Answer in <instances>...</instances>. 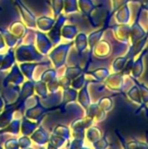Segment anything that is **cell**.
<instances>
[{"instance_id": "7dc6e473", "label": "cell", "mask_w": 148, "mask_h": 149, "mask_svg": "<svg viewBox=\"0 0 148 149\" xmlns=\"http://www.w3.org/2000/svg\"><path fill=\"white\" fill-rule=\"evenodd\" d=\"M47 85V88L49 93H54L57 92L59 88V83H58V79L56 78L51 81H49L48 83H46Z\"/></svg>"}, {"instance_id": "9c48e42d", "label": "cell", "mask_w": 148, "mask_h": 149, "mask_svg": "<svg viewBox=\"0 0 148 149\" xmlns=\"http://www.w3.org/2000/svg\"><path fill=\"white\" fill-rule=\"evenodd\" d=\"M50 110L45 107L44 106L42 105L41 102H39L38 105L30 107L28 109L24 110V116L33 121L36 122H41V120H43V118L45 116V114L47 113V112H49Z\"/></svg>"}, {"instance_id": "6f0895ef", "label": "cell", "mask_w": 148, "mask_h": 149, "mask_svg": "<svg viewBox=\"0 0 148 149\" xmlns=\"http://www.w3.org/2000/svg\"><path fill=\"white\" fill-rule=\"evenodd\" d=\"M145 2H147V3H148V0H144Z\"/></svg>"}, {"instance_id": "603a6c76", "label": "cell", "mask_w": 148, "mask_h": 149, "mask_svg": "<svg viewBox=\"0 0 148 149\" xmlns=\"http://www.w3.org/2000/svg\"><path fill=\"white\" fill-rule=\"evenodd\" d=\"M20 126H21L20 120H12L11 122L7 127L0 129V133L1 134H10L16 136L20 133Z\"/></svg>"}, {"instance_id": "8d00e7d4", "label": "cell", "mask_w": 148, "mask_h": 149, "mask_svg": "<svg viewBox=\"0 0 148 149\" xmlns=\"http://www.w3.org/2000/svg\"><path fill=\"white\" fill-rule=\"evenodd\" d=\"M57 78V72H56V68H49L45 71H44L40 76V80L48 83L49 81L54 79Z\"/></svg>"}, {"instance_id": "ffe728a7", "label": "cell", "mask_w": 148, "mask_h": 149, "mask_svg": "<svg viewBox=\"0 0 148 149\" xmlns=\"http://www.w3.org/2000/svg\"><path fill=\"white\" fill-rule=\"evenodd\" d=\"M0 33L2 34L3 39H4V42H5V45L9 47V48H13L15 47L17 45H20L21 44V40H19L18 38H17L16 37H14L10 31L9 30H6L3 27L0 26Z\"/></svg>"}, {"instance_id": "8fae6325", "label": "cell", "mask_w": 148, "mask_h": 149, "mask_svg": "<svg viewBox=\"0 0 148 149\" xmlns=\"http://www.w3.org/2000/svg\"><path fill=\"white\" fill-rule=\"evenodd\" d=\"M8 30L10 31V33L14 37H16L17 38H18L19 40L22 41L24 38V36L26 35L29 28L26 26V24L24 22H22L20 20H16L10 24Z\"/></svg>"}, {"instance_id": "6da1fadb", "label": "cell", "mask_w": 148, "mask_h": 149, "mask_svg": "<svg viewBox=\"0 0 148 149\" xmlns=\"http://www.w3.org/2000/svg\"><path fill=\"white\" fill-rule=\"evenodd\" d=\"M16 59L19 63L23 62H40L44 55L40 53L34 44L20 45L15 51Z\"/></svg>"}, {"instance_id": "f35d334b", "label": "cell", "mask_w": 148, "mask_h": 149, "mask_svg": "<svg viewBox=\"0 0 148 149\" xmlns=\"http://www.w3.org/2000/svg\"><path fill=\"white\" fill-rule=\"evenodd\" d=\"M91 75L95 79V81H100L105 79H106V78L109 76V71L105 68H100L92 72Z\"/></svg>"}, {"instance_id": "5b68a950", "label": "cell", "mask_w": 148, "mask_h": 149, "mask_svg": "<svg viewBox=\"0 0 148 149\" xmlns=\"http://www.w3.org/2000/svg\"><path fill=\"white\" fill-rule=\"evenodd\" d=\"M15 4L17 7L23 22L26 24L29 29H36L37 28V17L36 16L29 10V8L22 2V0H15Z\"/></svg>"}, {"instance_id": "681fc988", "label": "cell", "mask_w": 148, "mask_h": 149, "mask_svg": "<svg viewBox=\"0 0 148 149\" xmlns=\"http://www.w3.org/2000/svg\"><path fill=\"white\" fill-rule=\"evenodd\" d=\"M140 95H141V100L143 102L148 103V88L146 87L144 85H140Z\"/></svg>"}, {"instance_id": "91938a15", "label": "cell", "mask_w": 148, "mask_h": 149, "mask_svg": "<svg viewBox=\"0 0 148 149\" xmlns=\"http://www.w3.org/2000/svg\"><path fill=\"white\" fill-rule=\"evenodd\" d=\"M0 113H1V111H0Z\"/></svg>"}, {"instance_id": "836d02e7", "label": "cell", "mask_w": 148, "mask_h": 149, "mask_svg": "<svg viewBox=\"0 0 148 149\" xmlns=\"http://www.w3.org/2000/svg\"><path fill=\"white\" fill-rule=\"evenodd\" d=\"M78 4H79V8L83 12V14L86 16H89L91 11L94 8V5L91 0H79Z\"/></svg>"}, {"instance_id": "d6a6232c", "label": "cell", "mask_w": 148, "mask_h": 149, "mask_svg": "<svg viewBox=\"0 0 148 149\" xmlns=\"http://www.w3.org/2000/svg\"><path fill=\"white\" fill-rule=\"evenodd\" d=\"M66 141H67V140H65V138L51 134L50 136V139H49V141H48V148H58L62 147Z\"/></svg>"}, {"instance_id": "4316f807", "label": "cell", "mask_w": 148, "mask_h": 149, "mask_svg": "<svg viewBox=\"0 0 148 149\" xmlns=\"http://www.w3.org/2000/svg\"><path fill=\"white\" fill-rule=\"evenodd\" d=\"M88 45V37L85 33H79L75 37V45L79 53H82Z\"/></svg>"}, {"instance_id": "484cf974", "label": "cell", "mask_w": 148, "mask_h": 149, "mask_svg": "<svg viewBox=\"0 0 148 149\" xmlns=\"http://www.w3.org/2000/svg\"><path fill=\"white\" fill-rule=\"evenodd\" d=\"M78 101L80 103V105L86 110L89 106L91 105L90 102V97L87 92V85H85V86H83L80 91L78 93Z\"/></svg>"}, {"instance_id": "e0dca14e", "label": "cell", "mask_w": 148, "mask_h": 149, "mask_svg": "<svg viewBox=\"0 0 148 149\" xmlns=\"http://www.w3.org/2000/svg\"><path fill=\"white\" fill-rule=\"evenodd\" d=\"M77 98H78V93H77L76 89H74L71 86L66 89H64L63 93H62V101L58 107L60 109L65 107L67 104L73 102Z\"/></svg>"}, {"instance_id": "52a82bcc", "label": "cell", "mask_w": 148, "mask_h": 149, "mask_svg": "<svg viewBox=\"0 0 148 149\" xmlns=\"http://www.w3.org/2000/svg\"><path fill=\"white\" fill-rule=\"evenodd\" d=\"M66 21V17L63 14L58 15L56 17V21L52 28L48 31L47 35L53 43V45H58L61 39V30Z\"/></svg>"}, {"instance_id": "8992f818", "label": "cell", "mask_w": 148, "mask_h": 149, "mask_svg": "<svg viewBox=\"0 0 148 149\" xmlns=\"http://www.w3.org/2000/svg\"><path fill=\"white\" fill-rule=\"evenodd\" d=\"M35 42L37 49L43 55L48 54L53 46V43L48 35L41 31H35Z\"/></svg>"}, {"instance_id": "f5cc1de1", "label": "cell", "mask_w": 148, "mask_h": 149, "mask_svg": "<svg viewBox=\"0 0 148 149\" xmlns=\"http://www.w3.org/2000/svg\"><path fill=\"white\" fill-rule=\"evenodd\" d=\"M5 42H4V39H3V36H2V34L0 33V50H2V49H3L4 47H5Z\"/></svg>"}, {"instance_id": "7402d4cb", "label": "cell", "mask_w": 148, "mask_h": 149, "mask_svg": "<svg viewBox=\"0 0 148 149\" xmlns=\"http://www.w3.org/2000/svg\"><path fill=\"white\" fill-rule=\"evenodd\" d=\"M93 119L87 115L85 117L78 119L76 120H74L72 124H71V128L72 129H85L88 128L89 127H91V125L93 123Z\"/></svg>"}, {"instance_id": "83f0119b", "label": "cell", "mask_w": 148, "mask_h": 149, "mask_svg": "<svg viewBox=\"0 0 148 149\" xmlns=\"http://www.w3.org/2000/svg\"><path fill=\"white\" fill-rule=\"evenodd\" d=\"M130 18V11L127 6H122L116 15V19L120 24H127Z\"/></svg>"}, {"instance_id": "f907efd6", "label": "cell", "mask_w": 148, "mask_h": 149, "mask_svg": "<svg viewBox=\"0 0 148 149\" xmlns=\"http://www.w3.org/2000/svg\"><path fill=\"white\" fill-rule=\"evenodd\" d=\"M84 143V140H79V139H73L72 141H70V145L68 148H81Z\"/></svg>"}, {"instance_id": "db71d44e", "label": "cell", "mask_w": 148, "mask_h": 149, "mask_svg": "<svg viewBox=\"0 0 148 149\" xmlns=\"http://www.w3.org/2000/svg\"><path fill=\"white\" fill-rule=\"evenodd\" d=\"M4 106H5L4 100H3V98H2L1 95H0V111H2V110L4 108Z\"/></svg>"}, {"instance_id": "9f6ffc18", "label": "cell", "mask_w": 148, "mask_h": 149, "mask_svg": "<svg viewBox=\"0 0 148 149\" xmlns=\"http://www.w3.org/2000/svg\"><path fill=\"white\" fill-rule=\"evenodd\" d=\"M3 54H0V66H1L2 62H3Z\"/></svg>"}, {"instance_id": "ba28073f", "label": "cell", "mask_w": 148, "mask_h": 149, "mask_svg": "<svg viewBox=\"0 0 148 149\" xmlns=\"http://www.w3.org/2000/svg\"><path fill=\"white\" fill-rule=\"evenodd\" d=\"M24 82V75L21 72L19 65H14L11 68L10 72L4 77L2 86L3 85H8V84H12V85H17V86H21Z\"/></svg>"}, {"instance_id": "b9f144b4", "label": "cell", "mask_w": 148, "mask_h": 149, "mask_svg": "<svg viewBox=\"0 0 148 149\" xmlns=\"http://www.w3.org/2000/svg\"><path fill=\"white\" fill-rule=\"evenodd\" d=\"M103 30H99V31H97L93 33H91L90 36L88 37V44L89 45L91 46V48L92 49V47L99 41L102 34H103Z\"/></svg>"}, {"instance_id": "816d5d0a", "label": "cell", "mask_w": 148, "mask_h": 149, "mask_svg": "<svg viewBox=\"0 0 148 149\" xmlns=\"http://www.w3.org/2000/svg\"><path fill=\"white\" fill-rule=\"evenodd\" d=\"M94 144V147L95 148H107L108 147V145H107V141L105 139V138H101V139H99L98 141H96L95 143H93Z\"/></svg>"}, {"instance_id": "f1b7e54d", "label": "cell", "mask_w": 148, "mask_h": 149, "mask_svg": "<svg viewBox=\"0 0 148 149\" xmlns=\"http://www.w3.org/2000/svg\"><path fill=\"white\" fill-rule=\"evenodd\" d=\"M85 136L90 142L95 143L96 141H98L99 139L102 138V132L99 128L95 127H88Z\"/></svg>"}, {"instance_id": "680465c9", "label": "cell", "mask_w": 148, "mask_h": 149, "mask_svg": "<svg viewBox=\"0 0 148 149\" xmlns=\"http://www.w3.org/2000/svg\"><path fill=\"white\" fill-rule=\"evenodd\" d=\"M2 10V9H1V7H0V10Z\"/></svg>"}, {"instance_id": "bcb514c9", "label": "cell", "mask_w": 148, "mask_h": 149, "mask_svg": "<svg viewBox=\"0 0 148 149\" xmlns=\"http://www.w3.org/2000/svg\"><path fill=\"white\" fill-rule=\"evenodd\" d=\"M3 147L7 149H16L18 148V139L17 138H10L6 141H4Z\"/></svg>"}, {"instance_id": "277c9868", "label": "cell", "mask_w": 148, "mask_h": 149, "mask_svg": "<svg viewBox=\"0 0 148 149\" xmlns=\"http://www.w3.org/2000/svg\"><path fill=\"white\" fill-rule=\"evenodd\" d=\"M20 93V87L17 85L8 84L2 86V89L0 90V95L4 100L5 105L15 104L18 100Z\"/></svg>"}, {"instance_id": "44dd1931", "label": "cell", "mask_w": 148, "mask_h": 149, "mask_svg": "<svg viewBox=\"0 0 148 149\" xmlns=\"http://www.w3.org/2000/svg\"><path fill=\"white\" fill-rule=\"evenodd\" d=\"M112 79L109 77L107 78V84L110 89H112L113 91H120L122 89V84H123V75L119 73V72H115L113 75H111Z\"/></svg>"}, {"instance_id": "9a60e30c", "label": "cell", "mask_w": 148, "mask_h": 149, "mask_svg": "<svg viewBox=\"0 0 148 149\" xmlns=\"http://www.w3.org/2000/svg\"><path fill=\"white\" fill-rule=\"evenodd\" d=\"M94 55L98 58H105L107 57L111 53V45L107 41L102 40L99 41L93 47Z\"/></svg>"}, {"instance_id": "7a4b0ae2", "label": "cell", "mask_w": 148, "mask_h": 149, "mask_svg": "<svg viewBox=\"0 0 148 149\" xmlns=\"http://www.w3.org/2000/svg\"><path fill=\"white\" fill-rule=\"evenodd\" d=\"M72 45V43L58 45L49 53V58L51 60V62L54 65V67L56 69L60 68L61 66H63L65 65L68 52H69Z\"/></svg>"}, {"instance_id": "ac0fdd59", "label": "cell", "mask_w": 148, "mask_h": 149, "mask_svg": "<svg viewBox=\"0 0 148 149\" xmlns=\"http://www.w3.org/2000/svg\"><path fill=\"white\" fill-rule=\"evenodd\" d=\"M56 19L47 16H42L37 18V28L41 31H49L55 24Z\"/></svg>"}, {"instance_id": "2e32d148", "label": "cell", "mask_w": 148, "mask_h": 149, "mask_svg": "<svg viewBox=\"0 0 148 149\" xmlns=\"http://www.w3.org/2000/svg\"><path fill=\"white\" fill-rule=\"evenodd\" d=\"M16 60L17 59H16L15 52L12 50V48H9L6 53L3 54V62L0 66V72H3L8 69H10L16 64Z\"/></svg>"}, {"instance_id": "4dcf8cb0", "label": "cell", "mask_w": 148, "mask_h": 149, "mask_svg": "<svg viewBox=\"0 0 148 149\" xmlns=\"http://www.w3.org/2000/svg\"><path fill=\"white\" fill-rule=\"evenodd\" d=\"M52 134L65 138V140L68 141L71 136V131L70 128L65 125H58L52 130Z\"/></svg>"}, {"instance_id": "e575fe53", "label": "cell", "mask_w": 148, "mask_h": 149, "mask_svg": "<svg viewBox=\"0 0 148 149\" xmlns=\"http://www.w3.org/2000/svg\"><path fill=\"white\" fill-rule=\"evenodd\" d=\"M64 10L66 14L77 12L79 10V4L77 0H64Z\"/></svg>"}, {"instance_id": "30bf717a", "label": "cell", "mask_w": 148, "mask_h": 149, "mask_svg": "<svg viewBox=\"0 0 148 149\" xmlns=\"http://www.w3.org/2000/svg\"><path fill=\"white\" fill-rule=\"evenodd\" d=\"M60 101H62V95L59 94L58 91L54 93H49L46 97L42 99L40 98V102L42 105L47 107L50 111L58 108L59 107L58 103Z\"/></svg>"}, {"instance_id": "4fadbf2b", "label": "cell", "mask_w": 148, "mask_h": 149, "mask_svg": "<svg viewBox=\"0 0 148 149\" xmlns=\"http://www.w3.org/2000/svg\"><path fill=\"white\" fill-rule=\"evenodd\" d=\"M31 141L35 142L36 144H38L40 146H44L48 143L50 135L47 133V131L42 127L39 126L37 127V129L30 135Z\"/></svg>"}, {"instance_id": "1f68e13d", "label": "cell", "mask_w": 148, "mask_h": 149, "mask_svg": "<svg viewBox=\"0 0 148 149\" xmlns=\"http://www.w3.org/2000/svg\"><path fill=\"white\" fill-rule=\"evenodd\" d=\"M143 57H144V53L141 55V57L136 60L131 68V72L133 74V76L134 78H138L141 75L142 72H143Z\"/></svg>"}, {"instance_id": "d590c367", "label": "cell", "mask_w": 148, "mask_h": 149, "mask_svg": "<svg viewBox=\"0 0 148 149\" xmlns=\"http://www.w3.org/2000/svg\"><path fill=\"white\" fill-rule=\"evenodd\" d=\"M83 72V70L79 66H69L67 67L65 75L68 77L71 80H73L79 75H81Z\"/></svg>"}, {"instance_id": "d4e9b609", "label": "cell", "mask_w": 148, "mask_h": 149, "mask_svg": "<svg viewBox=\"0 0 148 149\" xmlns=\"http://www.w3.org/2000/svg\"><path fill=\"white\" fill-rule=\"evenodd\" d=\"M78 34V28L75 25H72V24H64V26L62 27L61 30V37L65 38V39H69L72 40Z\"/></svg>"}, {"instance_id": "3957f363", "label": "cell", "mask_w": 148, "mask_h": 149, "mask_svg": "<svg viewBox=\"0 0 148 149\" xmlns=\"http://www.w3.org/2000/svg\"><path fill=\"white\" fill-rule=\"evenodd\" d=\"M34 82L35 80H30L27 79L26 81H24L20 87V93H19V97L18 100H17V102L14 104L17 110H19L21 113H23L24 111V104L25 102V100L27 99H29L30 97H31L32 95L35 94V91H34Z\"/></svg>"}, {"instance_id": "ee69618b", "label": "cell", "mask_w": 148, "mask_h": 149, "mask_svg": "<svg viewBox=\"0 0 148 149\" xmlns=\"http://www.w3.org/2000/svg\"><path fill=\"white\" fill-rule=\"evenodd\" d=\"M98 105H99V107L102 110L107 112V111H110V110L112 109L113 101H112V99H110V98H108V97H105V98L101 99V100L99 101Z\"/></svg>"}, {"instance_id": "60d3db41", "label": "cell", "mask_w": 148, "mask_h": 149, "mask_svg": "<svg viewBox=\"0 0 148 149\" xmlns=\"http://www.w3.org/2000/svg\"><path fill=\"white\" fill-rule=\"evenodd\" d=\"M86 85V80H85V77L84 74L79 75V77H77L76 79H74L73 80H72V85L71 86L76 90L81 89L83 86H85Z\"/></svg>"}, {"instance_id": "d6986e66", "label": "cell", "mask_w": 148, "mask_h": 149, "mask_svg": "<svg viewBox=\"0 0 148 149\" xmlns=\"http://www.w3.org/2000/svg\"><path fill=\"white\" fill-rule=\"evenodd\" d=\"M38 65L39 64L36 62H23V63H20L19 68L21 72H23V74L24 75V77L27 78V79L35 80L33 78V74H34L35 69L37 68Z\"/></svg>"}, {"instance_id": "7c38bea8", "label": "cell", "mask_w": 148, "mask_h": 149, "mask_svg": "<svg viewBox=\"0 0 148 149\" xmlns=\"http://www.w3.org/2000/svg\"><path fill=\"white\" fill-rule=\"evenodd\" d=\"M16 111L17 108L14 104L4 106V110L0 113V129L4 128L11 122Z\"/></svg>"}, {"instance_id": "f546056e", "label": "cell", "mask_w": 148, "mask_h": 149, "mask_svg": "<svg viewBox=\"0 0 148 149\" xmlns=\"http://www.w3.org/2000/svg\"><path fill=\"white\" fill-rule=\"evenodd\" d=\"M34 91H35V93L38 94L41 99L46 97L47 94L49 93L46 83L40 80V79L39 80H35V82H34Z\"/></svg>"}, {"instance_id": "c3c4849f", "label": "cell", "mask_w": 148, "mask_h": 149, "mask_svg": "<svg viewBox=\"0 0 148 149\" xmlns=\"http://www.w3.org/2000/svg\"><path fill=\"white\" fill-rule=\"evenodd\" d=\"M58 83H59V86L60 87H62L63 89H66V88H68V87L71 86L72 80L68 77H66L65 75H64L60 79H58Z\"/></svg>"}, {"instance_id": "11a10c76", "label": "cell", "mask_w": 148, "mask_h": 149, "mask_svg": "<svg viewBox=\"0 0 148 149\" xmlns=\"http://www.w3.org/2000/svg\"><path fill=\"white\" fill-rule=\"evenodd\" d=\"M4 141H5V140H4V135H3V134H1V133H0V148H3L2 145L3 144Z\"/></svg>"}, {"instance_id": "74e56055", "label": "cell", "mask_w": 148, "mask_h": 149, "mask_svg": "<svg viewBox=\"0 0 148 149\" xmlns=\"http://www.w3.org/2000/svg\"><path fill=\"white\" fill-rule=\"evenodd\" d=\"M51 5L53 11V15L55 17H57L58 15L61 14L62 10H64V0H51Z\"/></svg>"}, {"instance_id": "cb8c5ba5", "label": "cell", "mask_w": 148, "mask_h": 149, "mask_svg": "<svg viewBox=\"0 0 148 149\" xmlns=\"http://www.w3.org/2000/svg\"><path fill=\"white\" fill-rule=\"evenodd\" d=\"M146 36V32L143 31L141 26H140L138 24H135L133 25V27L130 30V38L132 39L133 43H137L142 38H144Z\"/></svg>"}, {"instance_id": "7bdbcfd3", "label": "cell", "mask_w": 148, "mask_h": 149, "mask_svg": "<svg viewBox=\"0 0 148 149\" xmlns=\"http://www.w3.org/2000/svg\"><path fill=\"white\" fill-rule=\"evenodd\" d=\"M126 61H127V59L125 57L117 58V59L113 63V69L115 71V72H120V71H121L123 68H125Z\"/></svg>"}, {"instance_id": "f6af8a7d", "label": "cell", "mask_w": 148, "mask_h": 149, "mask_svg": "<svg viewBox=\"0 0 148 149\" xmlns=\"http://www.w3.org/2000/svg\"><path fill=\"white\" fill-rule=\"evenodd\" d=\"M32 141L30 136L22 135L18 138V148H29L31 147Z\"/></svg>"}, {"instance_id": "ab89813d", "label": "cell", "mask_w": 148, "mask_h": 149, "mask_svg": "<svg viewBox=\"0 0 148 149\" xmlns=\"http://www.w3.org/2000/svg\"><path fill=\"white\" fill-rule=\"evenodd\" d=\"M128 97L132 100V101L140 104L142 102L141 100V95H140V92L139 91V88L135 86L134 87H133L127 93Z\"/></svg>"}, {"instance_id": "5bb4252c", "label": "cell", "mask_w": 148, "mask_h": 149, "mask_svg": "<svg viewBox=\"0 0 148 149\" xmlns=\"http://www.w3.org/2000/svg\"><path fill=\"white\" fill-rule=\"evenodd\" d=\"M39 122L33 121L28 118H26L24 115L23 116L21 120V126H20V133L22 135H27L30 136L39 126Z\"/></svg>"}]
</instances>
